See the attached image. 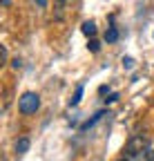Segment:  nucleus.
Instances as JSON below:
<instances>
[{"instance_id": "9d476101", "label": "nucleus", "mask_w": 154, "mask_h": 161, "mask_svg": "<svg viewBox=\"0 0 154 161\" xmlns=\"http://www.w3.org/2000/svg\"><path fill=\"white\" fill-rule=\"evenodd\" d=\"M54 3H56V9H63L67 3H72V0H54Z\"/></svg>"}, {"instance_id": "dca6fc26", "label": "nucleus", "mask_w": 154, "mask_h": 161, "mask_svg": "<svg viewBox=\"0 0 154 161\" xmlns=\"http://www.w3.org/2000/svg\"><path fill=\"white\" fill-rule=\"evenodd\" d=\"M9 3H11V0H3V5H5V7H7V5H9Z\"/></svg>"}, {"instance_id": "9b49d317", "label": "nucleus", "mask_w": 154, "mask_h": 161, "mask_svg": "<svg viewBox=\"0 0 154 161\" xmlns=\"http://www.w3.org/2000/svg\"><path fill=\"white\" fill-rule=\"evenodd\" d=\"M123 65H125V67L130 69V67H134V60H132L130 56H125V58H123Z\"/></svg>"}, {"instance_id": "1a4fd4ad", "label": "nucleus", "mask_w": 154, "mask_h": 161, "mask_svg": "<svg viewBox=\"0 0 154 161\" xmlns=\"http://www.w3.org/2000/svg\"><path fill=\"white\" fill-rule=\"evenodd\" d=\"M5 60H7V49L0 47V65H5Z\"/></svg>"}, {"instance_id": "ddd939ff", "label": "nucleus", "mask_w": 154, "mask_h": 161, "mask_svg": "<svg viewBox=\"0 0 154 161\" xmlns=\"http://www.w3.org/2000/svg\"><path fill=\"white\" fill-rule=\"evenodd\" d=\"M119 98V94H109L107 98H105V103H114V101H116Z\"/></svg>"}, {"instance_id": "0eeeda50", "label": "nucleus", "mask_w": 154, "mask_h": 161, "mask_svg": "<svg viewBox=\"0 0 154 161\" xmlns=\"http://www.w3.org/2000/svg\"><path fill=\"white\" fill-rule=\"evenodd\" d=\"M81 96H83V85H78V87H76V94H74V98H72V105H78Z\"/></svg>"}, {"instance_id": "f3484780", "label": "nucleus", "mask_w": 154, "mask_h": 161, "mask_svg": "<svg viewBox=\"0 0 154 161\" xmlns=\"http://www.w3.org/2000/svg\"><path fill=\"white\" fill-rule=\"evenodd\" d=\"M116 161H130V159H125V157H123V159H116Z\"/></svg>"}, {"instance_id": "4468645a", "label": "nucleus", "mask_w": 154, "mask_h": 161, "mask_svg": "<svg viewBox=\"0 0 154 161\" xmlns=\"http://www.w3.org/2000/svg\"><path fill=\"white\" fill-rule=\"evenodd\" d=\"M145 161H154V150H147L145 152Z\"/></svg>"}, {"instance_id": "f8f14e48", "label": "nucleus", "mask_w": 154, "mask_h": 161, "mask_svg": "<svg viewBox=\"0 0 154 161\" xmlns=\"http://www.w3.org/2000/svg\"><path fill=\"white\" fill-rule=\"evenodd\" d=\"M11 65H13V69H20V67H23V60H20V58H13Z\"/></svg>"}, {"instance_id": "2eb2a0df", "label": "nucleus", "mask_w": 154, "mask_h": 161, "mask_svg": "<svg viewBox=\"0 0 154 161\" xmlns=\"http://www.w3.org/2000/svg\"><path fill=\"white\" fill-rule=\"evenodd\" d=\"M38 5H40V7H45V5H47V0H38Z\"/></svg>"}, {"instance_id": "f257e3e1", "label": "nucleus", "mask_w": 154, "mask_h": 161, "mask_svg": "<svg viewBox=\"0 0 154 161\" xmlns=\"http://www.w3.org/2000/svg\"><path fill=\"white\" fill-rule=\"evenodd\" d=\"M38 108H40V96L34 94V92H27V94H23L18 98V110L23 114H34Z\"/></svg>"}, {"instance_id": "39448f33", "label": "nucleus", "mask_w": 154, "mask_h": 161, "mask_svg": "<svg viewBox=\"0 0 154 161\" xmlns=\"http://www.w3.org/2000/svg\"><path fill=\"white\" fill-rule=\"evenodd\" d=\"M105 40H107V43H116V40H119V29L116 27H109L105 31Z\"/></svg>"}, {"instance_id": "f03ea898", "label": "nucleus", "mask_w": 154, "mask_h": 161, "mask_svg": "<svg viewBox=\"0 0 154 161\" xmlns=\"http://www.w3.org/2000/svg\"><path fill=\"white\" fill-rule=\"evenodd\" d=\"M147 143H150V139L145 136V134H134L127 143H125V152H127V157H139L145 148H147Z\"/></svg>"}, {"instance_id": "423d86ee", "label": "nucleus", "mask_w": 154, "mask_h": 161, "mask_svg": "<svg viewBox=\"0 0 154 161\" xmlns=\"http://www.w3.org/2000/svg\"><path fill=\"white\" fill-rule=\"evenodd\" d=\"M101 116H103V112H98V114H96L94 119H89V121H87V123H83V125H81V130H89V128H92V125L96 123V121H98V119H101Z\"/></svg>"}, {"instance_id": "6e6552de", "label": "nucleus", "mask_w": 154, "mask_h": 161, "mask_svg": "<svg viewBox=\"0 0 154 161\" xmlns=\"http://www.w3.org/2000/svg\"><path fill=\"white\" fill-rule=\"evenodd\" d=\"M87 47H89V49H92V52L96 54V52H98V49H101V43H98V40H96V38H92V40H89V45H87Z\"/></svg>"}, {"instance_id": "20e7f679", "label": "nucleus", "mask_w": 154, "mask_h": 161, "mask_svg": "<svg viewBox=\"0 0 154 161\" xmlns=\"http://www.w3.org/2000/svg\"><path fill=\"white\" fill-rule=\"evenodd\" d=\"M29 150V139H20V141H16V152L18 154H25Z\"/></svg>"}, {"instance_id": "7ed1b4c3", "label": "nucleus", "mask_w": 154, "mask_h": 161, "mask_svg": "<svg viewBox=\"0 0 154 161\" xmlns=\"http://www.w3.org/2000/svg\"><path fill=\"white\" fill-rule=\"evenodd\" d=\"M83 34L94 38V34H96V23H94V20H85V23H83Z\"/></svg>"}]
</instances>
